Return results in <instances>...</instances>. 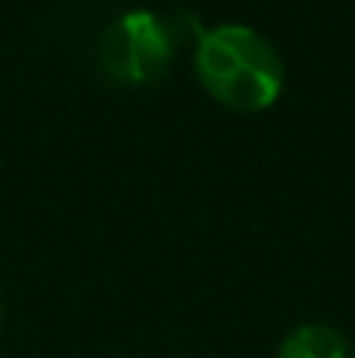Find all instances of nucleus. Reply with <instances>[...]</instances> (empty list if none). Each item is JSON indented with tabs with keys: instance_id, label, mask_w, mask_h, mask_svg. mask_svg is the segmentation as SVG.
<instances>
[{
	"instance_id": "obj_1",
	"label": "nucleus",
	"mask_w": 355,
	"mask_h": 358,
	"mask_svg": "<svg viewBox=\"0 0 355 358\" xmlns=\"http://www.w3.org/2000/svg\"><path fill=\"white\" fill-rule=\"evenodd\" d=\"M195 77L202 91L240 115L265 112L286 87L279 49L251 24H216L195 42Z\"/></svg>"
},
{
	"instance_id": "obj_4",
	"label": "nucleus",
	"mask_w": 355,
	"mask_h": 358,
	"mask_svg": "<svg viewBox=\"0 0 355 358\" xmlns=\"http://www.w3.org/2000/svg\"><path fill=\"white\" fill-rule=\"evenodd\" d=\"M0 327H4V303H0Z\"/></svg>"
},
{
	"instance_id": "obj_2",
	"label": "nucleus",
	"mask_w": 355,
	"mask_h": 358,
	"mask_svg": "<svg viewBox=\"0 0 355 358\" xmlns=\"http://www.w3.org/2000/svg\"><path fill=\"white\" fill-rule=\"evenodd\" d=\"M102 70L125 87L160 80L174 59V31L153 10H125L102 31L98 42Z\"/></svg>"
},
{
	"instance_id": "obj_3",
	"label": "nucleus",
	"mask_w": 355,
	"mask_h": 358,
	"mask_svg": "<svg viewBox=\"0 0 355 358\" xmlns=\"http://www.w3.org/2000/svg\"><path fill=\"white\" fill-rule=\"evenodd\" d=\"M275 358H352L349 355V341L342 331H335L331 324H300L293 327Z\"/></svg>"
},
{
	"instance_id": "obj_5",
	"label": "nucleus",
	"mask_w": 355,
	"mask_h": 358,
	"mask_svg": "<svg viewBox=\"0 0 355 358\" xmlns=\"http://www.w3.org/2000/svg\"><path fill=\"white\" fill-rule=\"evenodd\" d=\"M352 358H355V352H352Z\"/></svg>"
}]
</instances>
